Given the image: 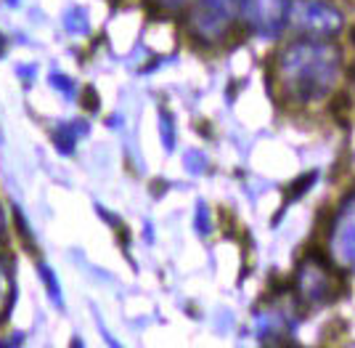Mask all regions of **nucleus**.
<instances>
[{
  "mask_svg": "<svg viewBox=\"0 0 355 348\" xmlns=\"http://www.w3.org/2000/svg\"><path fill=\"white\" fill-rule=\"evenodd\" d=\"M337 61H340V53L334 46H318V43L292 46L284 64L289 77L286 85L297 93L300 101L324 96L337 77Z\"/></svg>",
  "mask_w": 355,
  "mask_h": 348,
  "instance_id": "1",
  "label": "nucleus"
},
{
  "mask_svg": "<svg viewBox=\"0 0 355 348\" xmlns=\"http://www.w3.org/2000/svg\"><path fill=\"white\" fill-rule=\"evenodd\" d=\"M83 106H85L88 112H96V109H98V93L93 91V88H85V93H83Z\"/></svg>",
  "mask_w": 355,
  "mask_h": 348,
  "instance_id": "5",
  "label": "nucleus"
},
{
  "mask_svg": "<svg viewBox=\"0 0 355 348\" xmlns=\"http://www.w3.org/2000/svg\"><path fill=\"white\" fill-rule=\"evenodd\" d=\"M300 27H305L313 35H331L340 30V11L324 3H300Z\"/></svg>",
  "mask_w": 355,
  "mask_h": 348,
  "instance_id": "3",
  "label": "nucleus"
},
{
  "mask_svg": "<svg viewBox=\"0 0 355 348\" xmlns=\"http://www.w3.org/2000/svg\"><path fill=\"white\" fill-rule=\"evenodd\" d=\"M350 109H353V99L347 91L334 93V99L329 101V115L340 122L342 128H347V122H350Z\"/></svg>",
  "mask_w": 355,
  "mask_h": 348,
  "instance_id": "4",
  "label": "nucleus"
},
{
  "mask_svg": "<svg viewBox=\"0 0 355 348\" xmlns=\"http://www.w3.org/2000/svg\"><path fill=\"white\" fill-rule=\"evenodd\" d=\"M347 35H350V40H353V46H355V27H350V30H347Z\"/></svg>",
  "mask_w": 355,
  "mask_h": 348,
  "instance_id": "6",
  "label": "nucleus"
},
{
  "mask_svg": "<svg viewBox=\"0 0 355 348\" xmlns=\"http://www.w3.org/2000/svg\"><path fill=\"white\" fill-rule=\"evenodd\" d=\"M331 253H334V260L342 266L355 263V197L345 205L342 215L337 218L334 237H331Z\"/></svg>",
  "mask_w": 355,
  "mask_h": 348,
  "instance_id": "2",
  "label": "nucleus"
}]
</instances>
